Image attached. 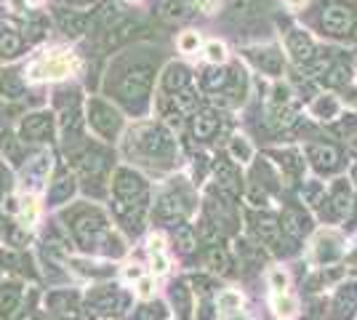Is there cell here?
I'll return each mask as SVG.
<instances>
[{
    "instance_id": "1",
    "label": "cell",
    "mask_w": 357,
    "mask_h": 320,
    "mask_svg": "<svg viewBox=\"0 0 357 320\" xmlns=\"http://www.w3.org/2000/svg\"><path fill=\"white\" fill-rule=\"evenodd\" d=\"M73 70H77V59H75L70 51H51V54H45L40 61L32 64L30 77L32 80H43V77L56 80V77L70 75Z\"/></svg>"
},
{
    "instance_id": "2",
    "label": "cell",
    "mask_w": 357,
    "mask_h": 320,
    "mask_svg": "<svg viewBox=\"0 0 357 320\" xmlns=\"http://www.w3.org/2000/svg\"><path fill=\"white\" fill-rule=\"evenodd\" d=\"M355 22H357L355 11L347 8V6H328L326 11H323V27L331 35H347V32H352Z\"/></svg>"
},
{
    "instance_id": "3",
    "label": "cell",
    "mask_w": 357,
    "mask_h": 320,
    "mask_svg": "<svg viewBox=\"0 0 357 320\" xmlns=\"http://www.w3.org/2000/svg\"><path fill=\"white\" fill-rule=\"evenodd\" d=\"M285 48H288V54H291L298 64H307V61H312V56H314V43L310 40V35H304V32H298V30H294L288 35Z\"/></svg>"
},
{
    "instance_id": "4",
    "label": "cell",
    "mask_w": 357,
    "mask_h": 320,
    "mask_svg": "<svg viewBox=\"0 0 357 320\" xmlns=\"http://www.w3.org/2000/svg\"><path fill=\"white\" fill-rule=\"evenodd\" d=\"M314 257H317V261H323V264H331V261L339 259V257H342V243H339V238H336L333 232L320 235L317 243H314Z\"/></svg>"
},
{
    "instance_id": "5",
    "label": "cell",
    "mask_w": 357,
    "mask_h": 320,
    "mask_svg": "<svg viewBox=\"0 0 357 320\" xmlns=\"http://www.w3.org/2000/svg\"><path fill=\"white\" fill-rule=\"evenodd\" d=\"M333 315L339 320L344 318H352V312L357 310V286L355 283H349V286H344L339 294H336V302H333Z\"/></svg>"
},
{
    "instance_id": "6",
    "label": "cell",
    "mask_w": 357,
    "mask_h": 320,
    "mask_svg": "<svg viewBox=\"0 0 357 320\" xmlns=\"http://www.w3.org/2000/svg\"><path fill=\"white\" fill-rule=\"evenodd\" d=\"M310 158L314 160V166L323 168V171H331V168L339 166V153L333 147H326V144H310L307 147Z\"/></svg>"
},
{
    "instance_id": "7",
    "label": "cell",
    "mask_w": 357,
    "mask_h": 320,
    "mask_svg": "<svg viewBox=\"0 0 357 320\" xmlns=\"http://www.w3.org/2000/svg\"><path fill=\"white\" fill-rule=\"evenodd\" d=\"M312 115L320 121H331L339 115V99L336 96H320L312 105Z\"/></svg>"
},
{
    "instance_id": "8",
    "label": "cell",
    "mask_w": 357,
    "mask_h": 320,
    "mask_svg": "<svg viewBox=\"0 0 357 320\" xmlns=\"http://www.w3.org/2000/svg\"><path fill=\"white\" fill-rule=\"evenodd\" d=\"M283 229L291 235V238H298V235H304V232H307V222L301 219V213L285 211L283 213Z\"/></svg>"
},
{
    "instance_id": "9",
    "label": "cell",
    "mask_w": 357,
    "mask_h": 320,
    "mask_svg": "<svg viewBox=\"0 0 357 320\" xmlns=\"http://www.w3.org/2000/svg\"><path fill=\"white\" fill-rule=\"evenodd\" d=\"M253 59H256V64H259L261 70H267V73H272V75H275V73H280V54H278L275 48L264 51V56L256 51V54H253Z\"/></svg>"
},
{
    "instance_id": "10",
    "label": "cell",
    "mask_w": 357,
    "mask_h": 320,
    "mask_svg": "<svg viewBox=\"0 0 357 320\" xmlns=\"http://www.w3.org/2000/svg\"><path fill=\"white\" fill-rule=\"evenodd\" d=\"M187 14H190V3L187 0H165L163 3L165 19H184Z\"/></svg>"
},
{
    "instance_id": "11",
    "label": "cell",
    "mask_w": 357,
    "mask_h": 320,
    "mask_svg": "<svg viewBox=\"0 0 357 320\" xmlns=\"http://www.w3.org/2000/svg\"><path fill=\"white\" fill-rule=\"evenodd\" d=\"M216 131V118L211 115V112H200L197 118H195V134L197 137H211Z\"/></svg>"
},
{
    "instance_id": "12",
    "label": "cell",
    "mask_w": 357,
    "mask_h": 320,
    "mask_svg": "<svg viewBox=\"0 0 357 320\" xmlns=\"http://www.w3.org/2000/svg\"><path fill=\"white\" fill-rule=\"evenodd\" d=\"M259 235L264 238V243L275 245L278 238H280V224L272 222V219H261V222H259Z\"/></svg>"
},
{
    "instance_id": "13",
    "label": "cell",
    "mask_w": 357,
    "mask_h": 320,
    "mask_svg": "<svg viewBox=\"0 0 357 320\" xmlns=\"http://www.w3.org/2000/svg\"><path fill=\"white\" fill-rule=\"evenodd\" d=\"M349 203H352L349 187H344V184H336V187H333V206H336V211L344 213L347 208H349Z\"/></svg>"
},
{
    "instance_id": "14",
    "label": "cell",
    "mask_w": 357,
    "mask_h": 320,
    "mask_svg": "<svg viewBox=\"0 0 357 320\" xmlns=\"http://www.w3.org/2000/svg\"><path fill=\"white\" fill-rule=\"evenodd\" d=\"M208 264L216 270V273H227V270H229V257L224 254L222 248H213V251L208 254Z\"/></svg>"
},
{
    "instance_id": "15",
    "label": "cell",
    "mask_w": 357,
    "mask_h": 320,
    "mask_svg": "<svg viewBox=\"0 0 357 320\" xmlns=\"http://www.w3.org/2000/svg\"><path fill=\"white\" fill-rule=\"evenodd\" d=\"M229 150H232V155L238 158L240 163H245V160H251V144L245 142L243 137H238L232 144H229Z\"/></svg>"
},
{
    "instance_id": "16",
    "label": "cell",
    "mask_w": 357,
    "mask_h": 320,
    "mask_svg": "<svg viewBox=\"0 0 357 320\" xmlns=\"http://www.w3.org/2000/svg\"><path fill=\"white\" fill-rule=\"evenodd\" d=\"M219 310H224V312H235V310H240V296L238 294H232V291H224L222 296H219Z\"/></svg>"
},
{
    "instance_id": "17",
    "label": "cell",
    "mask_w": 357,
    "mask_h": 320,
    "mask_svg": "<svg viewBox=\"0 0 357 320\" xmlns=\"http://www.w3.org/2000/svg\"><path fill=\"white\" fill-rule=\"evenodd\" d=\"M328 86H347L349 83V70L347 67H333L331 75L326 77Z\"/></svg>"
},
{
    "instance_id": "18",
    "label": "cell",
    "mask_w": 357,
    "mask_h": 320,
    "mask_svg": "<svg viewBox=\"0 0 357 320\" xmlns=\"http://www.w3.org/2000/svg\"><path fill=\"white\" fill-rule=\"evenodd\" d=\"M35 216H38V200L30 195V198H24V206H22V219H24L27 224H32Z\"/></svg>"
},
{
    "instance_id": "19",
    "label": "cell",
    "mask_w": 357,
    "mask_h": 320,
    "mask_svg": "<svg viewBox=\"0 0 357 320\" xmlns=\"http://www.w3.org/2000/svg\"><path fill=\"white\" fill-rule=\"evenodd\" d=\"M200 43V38H197V32H184L181 35V40H178V48L184 51V54H192L195 48Z\"/></svg>"
},
{
    "instance_id": "20",
    "label": "cell",
    "mask_w": 357,
    "mask_h": 320,
    "mask_svg": "<svg viewBox=\"0 0 357 320\" xmlns=\"http://www.w3.org/2000/svg\"><path fill=\"white\" fill-rule=\"evenodd\" d=\"M165 83H168V89L184 86V83H187V73H184L181 67H171V70H168V77H165Z\"/></svg>"
},
{
    "instance_id": "21",
    "label": "cell",
    "mask_w": 357,
    "mask_h": 320,
    "mask_svg": "<svg viewBox=\"0 0 357 320\" xmlns=\"http://www.w3.org/2000/svg\"><path fill=\"white\" fill-rule=\"evenodd\" d=\"M275 310H278V315H280V318H291V315H294V310H296V302H294V299H280V296H278Z\"/></svg>"
},
{
    "instance_id": "22",
    "label": "cell",
    "mask_w": 357,
    "mask_h": 320,
    "mask_svg": "<svg viewBox=\"0 0 357 320\" xmlns=\"http://www.w3.org/2000/svg\"><path fill=\"white\" fill-rule=\"evenodd\" d=\"M206 56H208V61H213V64H222L224 56H227V51H224L222 43H208V48H206Z\"/></svg>"
},
{
    "instance_id": "23",
    "label": "cell",
    "mask_w": 357,
    "mask_h": 320,
    "mask_svg": "<svg viewBox=\"0 0 357 320\" xmlns=\"http://www.w3.org/2000/svg\"><path fill=\"white\" fill-rule=\"evenodd\" d=\"M269 280H272V289H275V294H278V296H280V294H285V286H288V277H285V273L275 270Z\"/></svg>"
},
{
    "instance_id": "24",
    "label": "cell",
    "mask_w": 357,
    "mask_h": 320,
    "mask_svg": "<svg viewBox=\"0 0 357 320\" xmlns=\"http://www.w3.org/2000/svg\"><path fill=\"white\" fill-rule=\"evenodd\" d=\"M136 291H139V296H142V299H149V296L155 294V283H152L149 277H142V280H139V286H136Z\"/></svg>"
},
{
    "instance_id": "25",
    "label": "cell",
    "mask_w": 357,
    "mask_h": 320,
    "mask_svg": "<svg viewBox=\"0 0 357 320\" xmlns=\"http://www.w3.org/2000/svg\"><path fill=\"white\" fill-rule=\"evenodd\" d=\"M178 243H181V248L184 251H192V245H195V238H192V232L187 227H181L178 229Z\"/></svg>"
},
{
    "instance_id": "26",
    "label": "cell",
    "mask_w": 357,
    "mask_h": 320,
    "mask_svg": "<svg viewBox=\"0 0 357 320\" xmlns=\"http://www.w3.org/2000/svg\"><path fill=\"white\" fill-rule=\"evenodd\" d=\"M227 83V73H211L206 77V89H216V86H224Z\"/></svg>"
},
{
    "instance_id": "27",
    "label": "cell",
    "mask_w": 357,
    "mask_h": 320,
    "mask_svg": "<svg viewBox=\"0 0 357 320\" xmlns=\"http://www.w3.org/2000/svg\"><path fill=\"white\" fill-rule=\"evenodd\" d=\"M195 3H197V8H200V11H206V14H213V11L219 8V3H222V0H195Z\"/></svg>"
},
{
    "instance_id": "28",
    "label": "cell",
    "mask_w": 357,
    "mask_h": 320,
    "mask_svg": "<svg viewBox=\"0 0 357 320\" xmlns=\"http://www.w3.org/2000/svg\"><path fill=\"white\" fill-rule=\"evenodd\" d=\"M326 67H328V61H314L312 67H307L304 73H307V77H317L320 73H326Z\"/></svg>"
},
{
    "instance_id": "29",
    "label": "cell",
    "mask_w": 357,
    "mask_h": 320,
    "mask_svg": "<svg viewBox=\"0 0 357 320\" xmlns=\"http://www.w3.org/2000/svg\"><path fill=\"white\" fill-rule=\"evenodd\" d=\"M285 168H288V171H291V174H298V168H301V163H298V158L296 155H285Z\"/></svg>"
},
{
    "instance_id": "30",
    "label": "cell",
    "mask_w": 357,
    "mask_h": 320,
    "mask_svg": "<svg viewBox=\"0 0 357 320\" xmlns=\"http://www.w3.org/2000/svg\"><path fill=\"white\" fill-rule=\"evenodd\" d=\"M152 264H155V273H165L168 270V261L163 259V254H152Z\"/></svg>"
},
{
    "instance_id": "31",
    "label": "cell",
    "mask_w": 357,
    "mask_h": 320,
    "mask_svg": "<svg viewBox=\"0 0 357 320\" xmlns=\"http://www.w3.org/2000/svg\"><path fill=\"white\" fill-rule=\"evenodd\" d=\"M149 251H152V254H160V251H163V238H160V235H152V238H149Z\"/></svg>"
},
{
    "instance_id": "32",
    "label": "cell",
    "mask_w": 357,
    "mask_h": 320,
    "mask_svg": "<svg viewBox=\"0 0 357 320\" xmlns=\"http://www.w3.org/2000/svg\"><path fill=\"white\" fill-rule=\"evenodd\" d=\"M176 99H178V105L184 107V109H190V107H192V102H195V99H192V93H190V91L178 93Z\"/></svg>"
},
{
    "instance_id": "33",
    "label": "cell",
    "mask_w": 357,
    "mask_h": 320,
    "mask_svg": "<svg viewBox=\"0 0 357 320\" xmlns=\"http://www.w3.org/2000/svg\"><path fill=\"white\" fill-rule=\"evenodd\" d=\"M317 192H320V184H310V190H307V200L312 203V200L317 198Z\"/></svg>"
},
{
    "instance_id": "34",
    "label": "cell",
    "mask_w": 357,
    "mask_h": 320,
    "mask_svg": "<svg viewBox=\"0 0 357 320\" xmlns=\"http://www.w3.org/2000/svg\"><path fill=\"white\" fill-rule=\"evenodd\" d=\"M288 3H291V6H301V3H304V0H288Z\"/></svg>"
}]
</instances>
